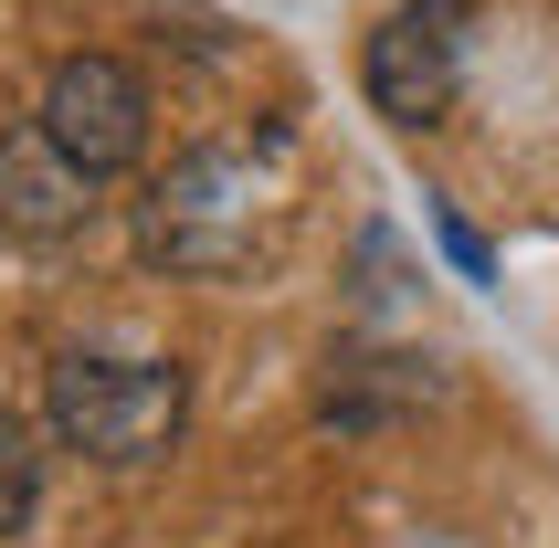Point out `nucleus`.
Wrapping results in <instances>:
<instances>
[{"label":"nucleus","mask_w":559,"mask_h":548,"mask_svg":"<svg viewBox=\"0 0 559 548\" xmlns=\"http://www.w3.org/2000/svg\"><path fill=\"white\" fill-rule=\"evenodd\" d=\"M285 222V127L264 138H222L158 169V190L138 201V243L169 274H243Z\"/></svg>","instance_id":"1"},{"label":"nucleus","mask_w":559,"mask_h":548,"mask_svg":"<svg viewBox=\"0 0 559 548\" xmlns=\"http://www.w3.org/2000/svg\"><path fill=\"white\" fill-rule=\"evenodd\" d=\"M43 412L95 464H158L180 443V422H190V380L169 359H85V348H63Z\"/></svg>","instance_id":"2"},{"label":"nucleus","mask_w":559,"mask_h":548,"mask_svg":"<svg viewBox=\"0 0 559 548\" xmlns=\"http://www.w3.org/2000/svg\"><path fill=\"white\" fill-rule=\"evenodd\" d=\"M465 0H402L391 22L370 32V63H359V85L391 127H433L454 95H465Z\"/></svg>","instance_id":"3"},{"label":"nucleus","mask_w":559,"mask_h":548,"mask_svg":"<svg viewBox=\"0 0 559 548\" xmlns=\"http://www.w3.org/2000/svg\"><path fill=\"white\" fill-rule=\"evenodd\" d=\"M43 127H53V148L95 180H117L148 158V85H138V63L117 53H63L53 85H43Z\"/></svg>","instance_id":"4"},{"label":"nucleus","mask_w":559,"mask_h":548,"mask_svg":"<svg viewBox=\"0 0 559 548\" xmlns=\"http://www.w3.org/2000/svg\"><path fill=\"white\" fill-rule=\"evenodd\" d=\"M85 212H95V169H74L43 117L11 127L0 138V222L22 243H63V233H85Z\"/></svg>","instance_id":"5"},{"label":"nucleus","mask_w":559,"mask_h":548,"mask_svg":"<svg viewBox=\"0 0 559 548\" xmlns=\"http://www.w3.org/2000/svg\"><path fill=\"white\" fill-rule=\"evenodd\" d=\"M32 507H43V443H32V422L0 412V538H22Z\"/></svg>","instance_id":"6"},{"label":"nucleus","mask_w":559,"mask_h":548,"mask_svg":"<svg viewBox=\"0 0 559 548\" xmlns=\"http://www.w3.org/2000/svg\"><path fill=\"white\" fill-rule=\"evenodd\" d=\"M433 233H443V253H454V264H465V274H475V285H486V243H475V233H465V222H454V212H443V222H433Z\"/></svg>","instance_id":"7"}]
</instances>
